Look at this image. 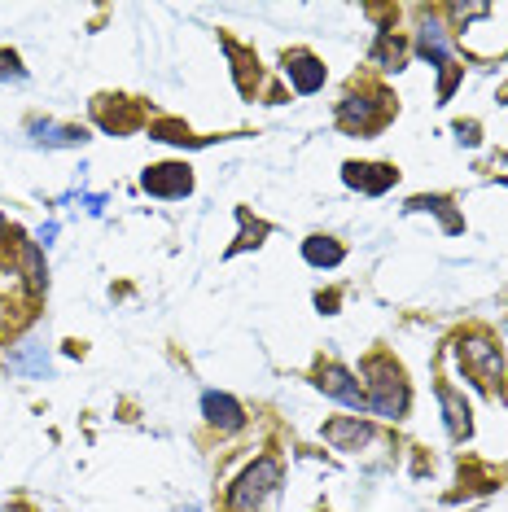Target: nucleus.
Here are the masks:
<instances>
[{"label": "nucleus", "instance_id": "7", "mask_svg": "<svg viewBox=\"0 0 508 512\" xmlns=\"http://www.w3.org/2000/svg\"><path fill=\"white\" fill-rule=\"evenodd\" d=\"M325 442H333L338 451H360L373 442V425L360 421V416H342V421L325 425Z\"/></svg>", "mask_w": 508, "mask_h": 512}, {"label": "nucleus", "instance_id": "1", "mask_svg": "<svg viewBox=\"0 0 508 512\" xmlns=\"http://www.w3.org/2000/svg\"><path fill=\"white\" fill-rule=\"evenodd\" d=\"M364 377H368V412L373 416H386V421H399L408 412V386H403V372L390 364V359H368L364 364Z\"/></svg>", "mask_w": 508, "mask_h": 512}, {"label": "nucleus", "instance_id": "5", "mask_svg": "<svg viewBox=\"0 0 508 512\" xmlns=\"http://www.w3.org/2000/svg\"><path fill=\"white\" fill-rule=\"evenodd\" d=\"M141 189L149 197H184V193H193V176H189V167H180V162H163V167L145 171Z\"/></svg>", "mask_w": 508, "mask_h": 512}, {"label": "nucleus", "instance_id": "3", "mask_svg": "<svg viewBox=\"0 0 508 512\" xmlns=\"http://www.w3.org/2000/svg\"><path fill=\"white\" fill-rule=\"evenodd\" d=\"M460 364H465V372L478 381L482 390H491L495 381H500V372H504L500 351H495L487 337H469V342H460Z\"/></svg>", "mask_w": 508, "mask_h": 512}, {"label": "nucleus", "instance_id": "6", "mask_svg": "<svg viewBox=\"0 0 508 512\" xmlns=\"http://www.w3.org/2000/svg\"><path fill=\"white\" fill-rule=\"evenodd\" d=\"M342 180L360 193H386L395 184V167H377V162H346L342 167Z\"/></svg>", "mask_w": 508, "mask_h": 512}, {"label": "nucleus", "instance_id": "11", "mask_svg": "<svg viewBox=\"0 0 508 512\" xmlns=\"http://www.w3.org/2000/svg\"><path fill=\"white\" fill-rule=\"evenodd\" d=\"M438 403H443V416H447V429H452V438H469V407L460 403V394L452 386H438Z\"/></svg>", "mask_w": 508, "mask_h": 512}, {"label": "nucleus", "instance_id": "8", "mask_svg": "<svg viewBox=\"0 0 508 512\" xmlns=\"http://www.w3.org/2000/svg\"><path fill=\"white\" fill-rule=\"evenodd\" d=\"M202 412H206V421L219 425V429H228V434L246 425V412H241V403L233 399V394H219V390H211V394L202 399Z\"/></svg>", "mask_w": 508, "mask_h": 512}, {"label": "nucleus", "instance_id": "10", "mask_svg": "<svg viewBox=\"0 0 508 512\" xmlns=\"http://www.w3.org/2000/svg\"><path fill=\"white\" fill-rule=\"evenodd\" d=\"M31 141H36V145H49V149H75V145H84L88 136L79 132V127H62V123H36V127H31Z\"/></svg>", "mask_w": 508, "mask_h": 512}, {"label": "nucleus", "instance_id": "15", "mask_svg": "<svg viewBox=\"0 0 508 512\" xmlns=\"http://www.w3.org/2000/svg\"><path fill=\"white\" fill-rule=\"evenodd\" d=\"M504 329H508V324H504Z\"/></svg>", "mask_w": 508, "mask_h": 512}, {"label": "nucleus", "instance_id": "9", "mask_svg": "<svg viewBox=\"0 0 508 512\" xmlns=\"http://www.w3.org/2000/svg\"><path fill=\"white\" fill-rule=\"evenodd\" d=\"M285 71H290L298 92H316L320 84H325V66H320L311 53H290L285 57Z\"/></svg>", "mask_w": 508, "mask_h": 512}, {"label": "nucleus", "instance_id": "4", "mask_svg": "<svg viewBox=\"0 0 508 512\" xmlns=\"http://www.w3.org/2000/svg\"><path fill=\"white\" fill-rule=\"evenodd\" d=\"M316 386H320V394H329V399H338V403H346V407H360V412H368V394H364V386L351 377L346 368H338V364H325L316 372Z\"/></svg>", "mask_w": 508, "mask_h": 512}, {"label": "nucleus", "instance_id": "2", "mask_svg": "<svg viewBox=\"0 0 508 512\" xmlns=\"http://www.w3.org/2000/svg\"><path fill=\"white\" fill-rule=\"evenodd\" d=\"M276 486H281V460H272V456L254 460L250 469L237 477L233 495H228V508H233V512H254L263 499L276 491Z\"/></svg>", "mask_w": 508, "mask_h": 512}, {"label": "nucleus", "instance_id": "13", "mask_svg": "<svg viewBox=\"0 0 508 512\" xmlns=\"http://www.w3.org/2000/svg\"><path fill=\"white\" fill-rule=\"evenodd\" d=\"M303 259L316 263V267H338L342 263V246L338 241H329V237H311L303 246Z\"/></svg>", "mask_w": 508, "mask_h": 512}, {"label": "nucleus", "instance_id": "12", "mask_svg": "<svg viewBox=\"0 0 508 512\" xmlns=\"http://www.w3.org/2000/svg\"><path fill=\"white\" fill-rule=\"evenodd\" d=\"M342 123H346V127H377V123H381V114L373 110V101H364V97H346V101H342Z\"/></svg>", "mask_w": 508, "mask_h": 512}, {"label": "nucleus", "instance_id": "14", "mask_svg": "<svg viewBox=\"0 0 508 512\" xmlns=\"http://www.w3.org/2000/svg\"><path fill=\"white\" fill-rule=\"evenodd\" d=\"M22 254H27V281H31V289H44V263H40V246H36V241H27V246H22Z\"/></svg>", "mask_w": 508, "mask_h": 512}]
</instances>
